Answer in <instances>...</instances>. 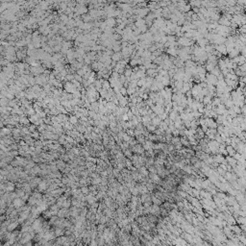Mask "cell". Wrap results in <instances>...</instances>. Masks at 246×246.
Masks as SVG:
<instances>
[{
  "mask_svg": "<svg viewBox=\"0 0 246 246\" xmlns=\"http://www.w3.org/2000/svg\"><path fill=\"white\" fill-rule=\"evenodd\" d=\"M47 187H48V185H47L46 181H42V182L39 183V190H45L47 189Z\"/></svg>",
  "mask_w": 246,
  "mask_h": 246,
  "instance_id": "1",
  "label": "cell"
},
{
  "mask_svg": "<svg viewBox=\"0 0 246 246\" xmlns=\"http://www.w3.org/2000/svg\"><path fill=\"white\" fill-rule=\"evenodd\" d=\"M22 205H23V200H21V199H19V198L15 199V201H14V206H15L16 208H20Z\"/></svg>",
  "mask_w": 246,
  "mask_h": 246,
  "instance_id": "2",
  "label": "cell"
},
{
  "mask_svg": "<svg viewBox=\"0 0 246 246\" xmlns=\"http://www.w3.org/2000/svg\"><path fill=\"white\" fill-rule=\"evenodd\" d=\"M81 191H82L83 193H84V194H87V193L88 192V190H87V188H86V189H85V188H83L82 190H81Z\"/></svg>",
  "mask_w": 246,
  "mask_h": 246,
  "instance_id": "3",
  "label": "cell"
}]
</instances>
